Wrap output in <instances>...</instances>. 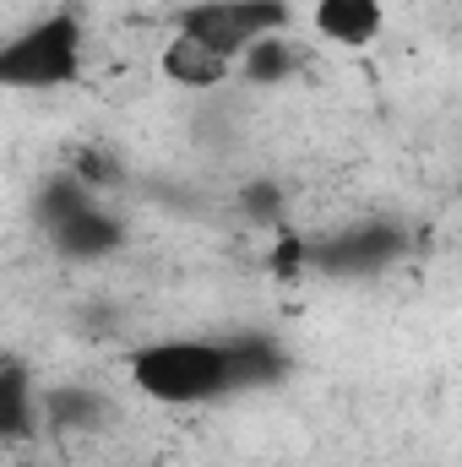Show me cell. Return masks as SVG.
Listing matches in <instances>:
<instances>
[{"label":"cell","mask_w":462,"mask_h":467,"mask_svg":"<svg viewBox=\"0 0 462 467\" xmlns=\"http://www.w3.org/2000/svg\"><path fill=\"white\" fill-rule=\"evenodd\" d=\"M283 375V353L267 337H169L131 353V386L163 408L213 402Z\"/></svg>","instance_id":"obj_1"},{"label":"cell","mask_w":462,"mask_h":467,"mask_svg":"<svg viewBox=\"0 0 462 467\" xmlns=\"http://www.w3.org/2000/svg\"><path fill=\"white\" fill-rule=\"evenodd\" d=\"M82 77V22L71 11H55L33 27H22L0 49V82L11 93H49Z\"/></svg>","instance_id":"obj_2"},{"label":"cell","mask_w":462,"mask_h":467,"mask_svg":"<svg viewBox=\"0 0 462 467\" xmlns=\"http://www.w3.org/2000/svg\"><path fill=\"white\" fill-rule=\"evenodd\" d=\"M38 213H44V234L60 255H77V261H93V255H110L120 250V223L93 202V185L82 180H49L44 196H38Z\"/></svg>","instance_id":"obj_3"},{"label":"cell","mask_w":462,"mask_h":467,"mask_svg":"<svg viewBox=\"0 0 462 467\" xmlns=\"http://www.w3.org/2000/svg\"><path fill=\"white\" fill-rule=\"evenodd\" d=\"M180 33H196L202 44H213L218 55H229L239 66L250 44L289 33V5L283 0H202L180 11Z\"/></svg>","instance_id":"obj_4"},{"label":"cell","mask_w":462,"mask_h":467,"mask_svg":"<svg viewBox=\"0 0 462 467\" xmlns=\"http://www.w3.org/2000/svg\"><path fill=\"white\" fill-rule=\"evenodd\" d=\"M163 77L174 88H185V93H213V88H224L234 77V60L218 55L213 44H202L196 33H174L163 44Z\"/></svg>","instance_id":"obj_5"},{"label":"cell","mask_w":462,"mask_h":467,"mask_svg":"<svg viewBox=\"0 0 462 467\" xmlns=\"http://www.w3.org/2000/svg\"><path fill=\"white\" fill-rule=\"evenodd\" d=\"M310 27L338 49H370L386 27V5L381 0H316Z\"/></svg>","instance_id":"obj_6"},{"label":"cell","mask_w":462,"mask_h":467,"mask_svg":"<svg viewBox=\"0 0 462 467\" xmlns=\"http://www.w3.org/2000/svg\"><path fill=\"white\" fill-rule=\"evenodd\" d=\"M397 255V229H386V223H370V229H348L338 234L332 244H316L310 250V261L316 266H327V272H375V266H386Z\"/></svg>","instance_id":"obj_7"},{"label":"cell","mask_w":462,"mask_h":467,"mask_svg":"<svg viewBox=\"0 0 462 467\" xmlns=\"http://www.w3.org/2000/svg\"><path fill=\"white\" fill-rule=\"evenodd\" d=\"M33 424H44V408H33V397H27V369L11 358V364L0 369V435L16 446V441L33 435Z\"/></svg>","instance_id":"obj_8"},{"label":"cell","mask_w":462,"mask_h":467,"mask_svg":"<svg viewBox=\"0 0 462 467\" xmlns=\"http://www.w3.org/2000/svg\"><path fill=\"white\" fill-rule=\"evenodd\" d=\"M38 408H44V424H55V430H93L110 402L88 386H49V391H38Z\"/></svg>","instance_id":"obj_9"},{"label":"cell","mask_w":462,"mask_h":467,"mask_svg":"<svg viewBox=\"0 0 462 467\" xmlns=\"http://www.w3.org/2000/svg\"><path fill=\"white\" fill-rule=\"evenodd\" d=\"M239 71H245L250 82H261V88H272V82L294 77V49H289V38H283V33H272V38L250 44V49H245V60H239Z\"/></svg>","instance_id":"obj_10"},{"label":"cell","mask_w":462,"mask_h":467,"mask_svg":"<svg viewBox=\"0 0 462 467\" xmlns=\"http://www.w3.org/2000/svg\"><path fill=\"white\" fill-rule=\"evenodd\" d=\"M441 5H462V0H441Z\"/></svg>","instance_id":"obj_11"}]
</instances>
